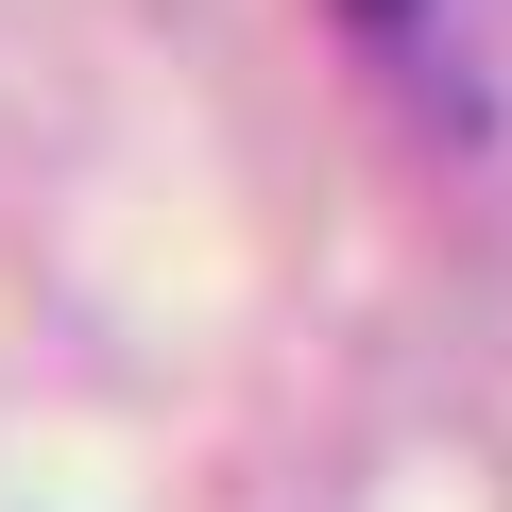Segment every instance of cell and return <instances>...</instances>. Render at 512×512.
<instances>
[{
  "label": "cell",
  "instance_id": "6da1fadb",
  "mask_svg": "<svg viewBox=\"0 0 512 512\" xmlns=\"http://www.w3.org/2000/svg\"><path fill=\"white\" fill-rule=\"evenodd\" d=\"M342 18H410V0H342Z\"/></svg>",
  "mask_w": 512,
  "mask_h": 512
}]
</instances>
